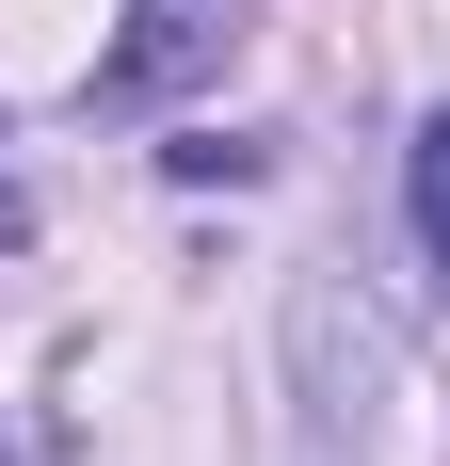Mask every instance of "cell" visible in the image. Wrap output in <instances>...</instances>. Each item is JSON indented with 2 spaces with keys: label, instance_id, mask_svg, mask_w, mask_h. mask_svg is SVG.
I'll return each mask as SVG.
<instances>
[{
  "label": "cell",
  "instance_id": "1",
  "mask_svg": "<svg viewBox=\"0 0 450 466\" xmlns=\"http://www.w3.org/2000/svg\"><path fill=\"white\" fill-rule=\"evenodd\" d=\"M241 48V0H129V33H113V96H161L193 65Z\"/></svg>",
  "mask_w": 450,
  "mask_h": 466
},
{
  "label": "cell",
  "instance_id": "2",
  "mask_svg": "<svg viewBox=\"0 0 450 466\" xmlns=\"http://www.w3.org/2000/svg\"><path fill=\"white\" fill-rule=\"evenodd\" d=\"M418 241H435V274H450V113L418 129Z\"/></svg>",
  "mask_w": 450,
  "mask_h": 466
},
{
  "label": "cell",
  "instance_id": "3",
  "mask_svg": "<svg viewBox=\"0 0 450 466\" xmlns=\"http://www.w3.org/2000/svg\"><path fill=\"white\" fill-rule=\"evenodd\" d=\"M0 241H33V193H16V161H0Z\"/></svg>",
  "mask_w": 450,
  "mask_h": 466
},
{
  "label": "cell",
  "instance_id": "4",
  "mask_svg": "<svg viewBox=\"0 0 450 466\" xmlns=\"http://www.w3.org/2000/svg\"><path fill=\"white\" fill-rule=\"evenodd\" d=\"M0 466H16V451H0Z\"/></svg>",
  "mask_w": 450,
  "mask_h": 466
}]
</instances>
